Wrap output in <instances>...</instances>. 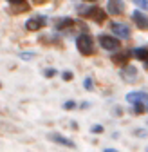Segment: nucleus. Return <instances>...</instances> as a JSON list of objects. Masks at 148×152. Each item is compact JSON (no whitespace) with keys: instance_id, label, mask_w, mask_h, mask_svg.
Listing matches in <instances>:
<instances>
[{"instance_id":"f257e3e1","label":"nucleus","mask_w":148,"mask_h":152,"mask_svg":"<svg viewBox=\"0 0 148 152\" xmlns=\"http://www.w3.org/2000/svg\"><path fill=\"white\" fill-rule=\"evenodd\" d=\"M76 47H78V51L83 54V56H90V54H94V40H92V36L90 34H87V33H83V34H80L78 38H76Z\"/></svg>"},{"instance_id":"f03ea898","label":"nucleus","mask_w":148,"mask_h":152,"mask_svg":"<svg viewBox=\"0 0 148 152\" xmlns=\"http://www.w3.org/2000/svg\"><path fill=\"white\" fill-rule=\"evenodd\" d=\"M80 13L85 15L87 18H92V20L98 22V24H103V22L107 20V13H105L99 6H90V7H87V9H80Z\"/></svg>"},{"instance_id":"7ed1b4c3","label":"nucleus","mask_w":148,"mask_h":152,"mask_svg":"<svg viewBox=\"0 0 148 152\" xmlns=\"http://www.w3.org/2000/svg\"><path fill=\"white\" fill-rule=\"evenodd\" d=\"M99 45L103 49H107V51H118L121 47V44H119L118 38L116 36H108V34H101L99 36Z\"/></svg>"},{"instance_id":"20e7f679","label":"nucleus","mask_w":148,"mask_h":152,"mask_svg":"<svg viewBox=\"0 0 148 152\" xmlns=\"http://www.w3.org/2000/svg\"><path fill=\"white\" fill-rule=\"evenodd\" d=\"M45 24H47V18L45 16H33V18H29V20L25 22V29H29V31H38Z\"/></svg>"},{"instance_id":"39448f33","label":"nucleus","mask_w":148,"mask_h":152,"mask_svg":"<svg viewBox=\"0 0 148 152\" xmlns=\"http://www.w3.org/2000/svg\"><path fill=\"white\" fill-rule=\"evenodd\" d=\"M110 29H112L116 33L118 38H123V40H126L128 36H130V27H128L126 24H119V22H112V26H110Z\"/></svg>"},{"instance_id":"423d86ee","label":"nucleus","mask_w":148,"mask_h":152,"mask_svg":"<svg viewBox=\"0 0 148 152\" xmlns=\"http://www.w3.org/2000/svg\"><path fill=\"white\" fill-rule=\"evenodd\" d=\"M107 9L110 15H114V16H121L125 13V4L121 2V0H108V4H107Z\"/></svg>"},{"instance_id":"0eeeda50","label":"nucleus","mask_w":148,"mask_h":152,"mask_svg":"<svg viewBox=\"0 0 148 152\" xmlns=\"http://www.w3.org/2000/svg\"><path fill=\"white\" fill-rule=\"evenodd\" d=\"M132 16H134V22H136V26H137L139 29L148 31V16H146L143 11H134Z\"/></svg>"},{"instance_id":"6e6552de","label":"nucleus","mask_w":148,"mask_h":152,"mask_svg":"<svg viewBox=\"0 0 148 152\" xmlns=\"http://www.w3.org/2000/svg\"><path fill=\"white\" fill-rule=\"evenodd\" d=\"M136 74H137V69L134 65H125L121 71L123 80H126V82H136Z\"/></svg>"},{"instance_id":"1a4fd4ad","label":"nucleus","mask_w":148,"mask_h":152,"mask_svg":"<svg viewBox=\"0 0 148 152\" xmlns=\"http://www.w3.org/2000/svg\"><path fill=\"white\" fill-rule=\"evenodd\" d=\"M130 51H125V53H118L112 56V62L114 64H119V65H128L126 62H130Z\"/></svg>"},{"instance_id":"9d476101","label":"nucleus","mask_w":148,"mask_h":152,"mask_svg":"<svg viewBox=\"0 0 148 152\" xmlns=\"http://www.w3.org/2000/svg\"><path fill=\"white\" fill-rule=\"evenodd\" d=\"M126 102H130V103L148 102V94L146 92H130V94H126Z\"/></svg>"},{"instance_id":"9b49d317","label":"nucleus","mask_w":148,"mask_h":152,"mask_svg":"<svg viewBox=\"0 0 148 152\" xmlns=\"http://www.w3.org/2000/svg\"><path fill=\"white\" fill-rule=\"evenodd\" d=\"M49 138H51L52 141L60 143V145H65V147H72V148H74V141H70V140H67V138H63V136H60V134H49Z\"/></svg>"},{"instance_id":"f8f14e48","label":"nucleus","mask_w":148,"mask_h":152,"mask_svg":"<svg viewBox=\"0 0 148 152\" xmlns=\"http://www.w3.org/2000/svg\"><path fill=\"white\" fill-rule=\"evenodd\" d=\"M132 53H134L136 58H139L141 62H146V60H148V49H144V47H137V49H134Z\"/></svg>"},{"instance_id":"ddd939ff","label":"nucleus","mask_w":148,"mask_h":152,"mask_svg":"<svg viewBox=\"0 0 148 152\" xmlns=\"http://www.w3.org/2000/svg\"><path fill=\"white\" fill-rule=\"evenodd\" d=\"M74 22H72V18H63L62 22H58V26H56V29L58 31H62V29H65V27H69V26H72Z\"/></svg>"},{"instance_id":"4468645a","label":"nucleus","mask_w":148,"mask_h":152,"mask_svg":"<svg viewBox=\"0 0 148 152\" xmlns=\"http://www.w3.org/2000/svg\"><path fill=\"white\" fill-rule=\"evenodd\" d=\"M132 105H134V112H136V114H141V112H144V109H146V107H144V102H137V103H132Z\"/></svg>"},{"instance_id":"2eb2a0df","label":"nucleus","mask_w":148,"mask_h":152,"mask_svg":"<svg viewBox=\"0 0 148 152\" xmlns=\"http://www.w3.org/2000/svg\"><path fill=\"white\" fill-rule=\"evenodd\" d=\"M83 87H85L87 91H92V87H94V82H92V78H85V82H83Z\"/></svg>"},{"instance_id":"dca6fc26","label":"nucleus","mask_w":148,"mask_h":152,"mask_svg":"<svg viewBox=\"0 0 148 152\" xmlns=\"http://www.w3.org/2000/svg\"><path fill=\"white\" fill-rule=\"evenodd\" d=\"M134 4H137L139 7H143V9H148V0H132Z\"/></svg>"},{"instance_id":"f3484780","label":"nucleus","mask_w":148,"mask_h":152,"mask_svg":"<svg viewBox=\"0 0 148 152\" xmlns=\"http://www.w3.org/2000/svg\"><path fill=\"white\" fill-rule=\"evenodd\" d=\"M62 78H63L65 82L72 80V72H70V71H63V72H62Z\"/></svg>"},{"instance_id":"a211bd4d","label":"nucleus","mask_w":148,"mask_h":152,"mask_svg":"<svg viewBox=\"0 0 148 152\" xmlns=\"http://www.w3.org/2000/svg\"><path fill=\"white\" fill-rule=\"evenodd\" d=\"M74 107H76V103L70 102V100H69V102H65V105H63V109H65V110H70V109H74Z\"/></svg>"},{"instance_id":"6ab92c4d","label":"nucleus","mask_w":148,"mask_h":152,"mask_svg":"<svg viewBox=\"0 0 148 152\" xmlns=\"http://www.w3.org/2000/svg\"><path fill=\"white\" fill-rule=\"evenodd\" d=\"M92 132H94V134H98V132H103V125H94V127H92Z\"/></svg>"},{"instance_id":"aec40b11","label":"nucleus","mask_w":148,"mask_h":152,"mask_svg":"<svg viewBox=\"0 0 148 152\" xmlns=\"http://www.w3.org/2000/svg\"><path fill=\"white\" fill-rule=\"evenodd\" d=\"M54 74H56V71H54V69H47V71H45V76H47V78H52Z\"/></svg>"},{"instance_id":"412c9836","label":"nucleus","mask_w":148,"mask_h":152,"mask_svg":"<svg viewBox=\"0 0 148 152\" xmlns=\"http://www.w3.org/2000/svg\"><path fill=\"white\" fill-rule=\"evenodd\" d=\"M136 134H137L139 138H146V130H143V129H139V130H136Z\"/></svg>"},{"instance_id":"4be33fe9","label":"nucleus","mask_w":148,"mask_h":152,"mask_svg":"<svg viewBox=\"0 0 148 152\" xmlns=\"http://www.w3.org/2000/svg\"><path fill=\"white\" fill-rule=\"evenodd\" d=\"M9 4H25V0H7Z\"/></svg>"},{"instance_id":"5701e85b","label":"nucleus","mask_w":148,"mask_h":152,"mask_svg":"<svg viewBox=\"0 0 148 152\" xmlns=\"http://www.w3.org/2000/svg\"><path fill=\"white\" fill-rule=\"evenodd\" d=\"M20 56H22V58H33V56H34V54H33V53H22Z\"/></svg>"},{"instance_id":"b1692460","label":"nucleus","mask_w":148,"mask_h":152,"mask_svg":"<svg viewBox=\"0 0 148 152\" xmlns=\"http://www.w3.org/2000/svg\"><path fill=\"white\" fill-rule=\"evenodd\" d=\"M105 152H118V150H114V148H105Z\"/></svg>"},{"instance_id":"393cba45","label":"nucleus","mask_w":148,"mask_h":152,"mask_svg":"<svg viewBox=\"0 0 148 152\" xmlns=\"http://www.w3.org/2000/svg\"><path fill=\"white\" fill-rule=\"evenodd\" d=\"M144 67H146V69H148V60H146V62H144Z\"/></svg>"},{"instance_id":"a878e982","label":"nucleus","mask_w":148,"mask_h":152,"mask_svg":"<svg viewBox=\"0 0 148 152\" xmlns=\"http://www.w3.org/2000/svg\"><path fill=\"white\" fill-rule=\"evenodd\" d=\"M87 2H96V0H87Z\"/></svg>"},{"instance_id":"bb28decb","label":"nucleus","mask_w":148,"mask_h":152,"mask_svg":"<svg viewBox=\"0 0 148 152\" xmlns=\"http://www.w3.org/2000/svg\"><path fill=\"white\" fill-rule=\"evenodd\" d=\"M146 112H148V103H146Z\"/></svg>"}]
</instances>
